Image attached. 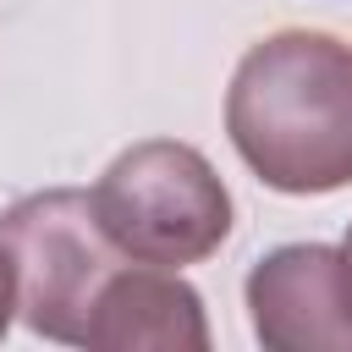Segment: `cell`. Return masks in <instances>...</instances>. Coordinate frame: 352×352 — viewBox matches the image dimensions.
<instances>
[{
    "instance_id": "obj_4",
    "label": "cell",
    "mask_w": 352,
    "mask_h": 352,
    "mask_svg": "<svg viewBox=\"0 0 352 352\" xmlns=\"http://www.w3.org/2000/svg\"><path fill=\"white\" fill-rule=\"evenodd\" d=\"M248 319L270 352H352V253L280 242L248 270Z\"/></svg>"
},
{
    "instance_id": "obj_1",
    "label": "cell",
    "mask_w": 352,
    "mask_h": 352,
    "mask_svg": "<svg viewBox=\"0 0 352 352\" xmlns=\"http://www.w3.org/2000/svg\"><path fill=\"white\" fill-rule=\"evenodd\" d=\"M226 132L242 165L292 198L352 182V44L314 28H280L231 72Z\"/></svg>"
},
{
    "instance_id": "obj_3",
    "label": "cell",
    "mask_w": 352,
    "mask_h": 352,
    "mask_svg": "<svg viewBox=\"0 0 352 352\" xmlns=\"http://www.w3.org/2000/svg\"><path fill=\"white\" fill-rule=\"evenodd\" d=\"M0 242L16 258V314L33 336L82 346L94 308L126 253L94 214V198L77 187H44L0 209Z\"/></svg>"
},
{
    "instance_id": "obj_2",
    "label": "cell",
    "mask_w": 352,
    "mask_h": 352,
    "mask_svg": "<svg viewBox=\"0 0 352 352\" xmlns=\"http://www.w3.org/2000/svg\"><path fill=\"white\" fill-rule=\"evenodd\" d=\"M94 214L126 258L187 270L231 236V192L204 148L148 138L121 148L94 182Z\"/></svg>"
},
{
    "instance_id": "obj_7",
    "label": "cell",
    "mask_w": 352,
    "mask_h": 352,
    "mask_svg": "<svg viewBox=\"0 0 352 352\" xmlns=\"http://www.w3.org/2000/svg\"><path fill=\"white\" fill-rule=\"evenodd\" d=\"M341 248H346V253H352V226H346V242H341Z\"/></svg>"
},
{
    "instance_id": "obj_6",
    "label": "cell",
    "mask_w": 352,
    "mask_h": 352,
    "mask_svg": "<svg viewBox=\"0 0 352 352\" xmlns=\"http://www.w3.org/2000/svg\"><path fill=\"white\" fill-rule=\"evenodd\" d=\"M11 319H16V258H11V248L0 242V341H6Z\"/></svg>"
},
{
    "instance_id": "obj_5",
    "label": "cell",
    "mask_w": 352,
    "mask_h": 352,
    "mask_svg": "<svg viewBox=\"0 0 352 352\" xmlns=\"http://www.w3.org/2000/svg\"><path fill=\"white\" fill-rule=\"evenodd\" d=\"M82 346L94 352H204L209 346L204 297L176 270L126 258L116 280L104 286Z\"/></svg>"
}]
</instances>
